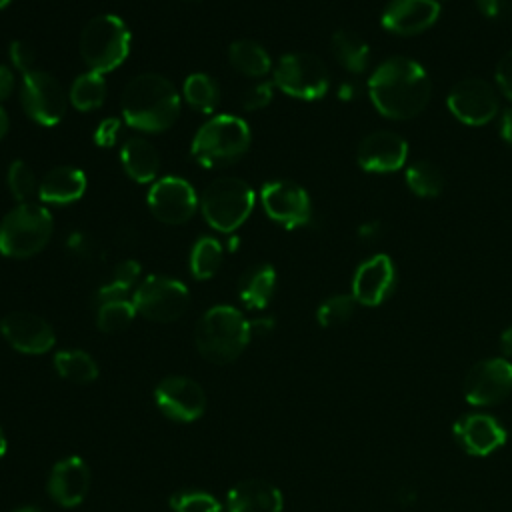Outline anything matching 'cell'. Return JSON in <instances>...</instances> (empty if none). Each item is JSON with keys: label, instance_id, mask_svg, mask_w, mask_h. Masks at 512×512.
<instances>
[{"label": "cell", "instance_id": "obj_1", "mask_svg": "<svg viewBox=\"0 0 512 512\" xmlns=\"http://www.w3.org/2000/svg\"><path fill=\"white\" fill-rule=\"evenodd\" d=\"M368 94L382 116L408 120L426 108L432 94V82L416 60L392 56L368 78Z\"/></svg>", "mask_w": 512, "mask_h": 512}, {"label": "cell", "instance_id": "obj_2", "mask_svg": "<svg viewBox=\"0 0 512 512\" xmlns=\"http://www.w3.org/2000/svg\"><path fill=\"white\" fill-rule=\"evenodd\" d=\"M180 106V94L174 84L156 72L134 76L120 96L122 118L140 132L172 128L180 116Z\"/></svg>", "mask_w": 512, "mask_h": 512}, {"label": "cell", "instance_id": "obj_3", "mask_svg": "<svg viewBox=\"0 0 512 512\" xmlns=\"http://www.w3.org/2000/svg\"><path fill=\"white\" fill-rule=\"evenodd\" d=\"M250 338V322L240 310L226 304L208 308L196 326V348L212 364L234 362Z\"/></svg>", "mask_w": 512, "mask_h": 512}, {"label": "cell", "instance_id": "obj_4", "mask_svg": "<svg viewBox=\"0 0 512 512\" xmlns=\"http://www.w3.org/2000/svg\"><path fill=\"white\" fill-rule=\"evenodd\" d=\"M250 146V126L232 114L206 120L190 142L192 158L204 168L228 166L240 160Z\"/></svg>", "mask_w": 512, "mask_h": 512}, {"label": "cell", "instance_id": "obj_5", "mask_svg": "<svg viewBox=\"0 0 512 512\" xmlns=\"http://www.w3.org/2000/svg\"><path fill=\"white\" fill-rule=\"evenodd\" d=\"M52 230L54 220L48 208L36 202H22L0 222V254L8 258H30L46 248Z\"/></svg>", "mask_w": 512, "mask_h": 512}, {"label": "cell", "instance_id": "obj_6", "mask_svg": "<svg viewBox=\"0 0 512 512\" xmlns=\"http://www.w3.org/2000/svg\"><path fill=\"white\" fill-rule=\"evenodd\" d=\"M78 48L88 70L98 74L112 72L130 54V30L114 14L94 16L82 28Z\"/></svg>", "mask_w": 512, "mask_h": 512}, {"label": "cell", "instance_id": "obj_7", "mask_svg": "<svg viewBox=\"0 0 512 512\" xmlns=\"http://www.w3.org/2000/svg\"><path fill=\"white\" fill-rule=\"evenodd\" d=\"M254 200V190L242 178L222 176L204 188L200 210L210 228L228 234L248 220Z\"/></svg>", "mask_w": 512, "mask_h": 512}, {"label": "cell", "instance_id": "obj_8", "mask_svg": "<svg viewBox=\"0 0 512 512\" xmlns=\"http://www.w3.org/2000/svg\"><path fill=\"white\" fill-rule=\"evenodd\" d=\"M274 86L298 100H318L330 88L326 64L308 52L284 54L274 70Z\"/></svg>", "mask_w": 512, "mask_h": 512}, {"label": "cell", "instance_id": "obj_9", "mask_svg": "<svg viewBox=\"0 0 512 512\" xmlns=\"http://www.w3.org/2000/svg\"><path fill=\"white\" fill-rule=\"evenodd\" d=\"M132 302L136 312L148 320L174 322L186 312L190 294L176 278L148 276L136 286Z\"/></svg>", "mask_w": 512, "mask_h": 512}, {"label": "cell", "instance_id": "obj_10", "mask_svg": "<svg viewBox=\"0 0 512 512\" xmlns=\"http://www.w3.org/2000/svg\"><path fill=\"white\" fill-rule=\"evenodd\" d=\"M20 102L30 120L50 128L64 118L68 96L62 84L50 72L34 68L22 74Z\"/></svg>", "mask_w": 512, "mask_h": 512}, {"label": "cell", "instance_id": "obj_11", "mask_svg": "<svg viewBox=\"0 0 512 512\" xmlns=\"http://www.w3.org/2000/svg\"><path fill=\"white\" fill-rule=\"evenodd\" d=\"M146 202L156 220L172 226L188 222L200 204L192 184L180 176H164L154 180Z\"/></svg>", "mask_w": 512, "mask_h": 512}, {"label": "cell", "instance_id": "obj_12", "mask_svg": "<svg viewBox=\"0 0 512 512\" xmlns=\"http://www.w3.org/2000/svg\"><path fill=\"white\" fill-rule=\"evenodd\" d=\"M446 104L452 116L468 126H484L494 120L500 110L496 90L482 78H464L456 82Z\"/></svg>", "mask_w": 512, "mask_h": 512}, {"label": "cell", "instance_id": "obj_13", "mask_svg": "<svg viewBox=\"0 0 512 512\" xmlns=\"http://www.w3.org/2000/svg\"><path fill=\"white\" fill-rule=\"evenodd\" d=\"M512 392V364L506 358L476 362L464 378V396L474 406H494Z\"/></svg>", "mask_w": 512, "mask_h": 512}, {"label": "cell", "instance_id": "obj_14", "mask_svg": "<svg viewBox=\"0 0 512 512\" xmlns=\"http://www.w3.org/2000/svg\"><path fill=\"white\" fill-rule=\"evenodd\" d=\"M260 202L264 212L284 228L304 226L312 216V204L308 192L296 182L274 180L260 190Z\"/></svg>", "mask_w": 512, "mask_h": 512}, {"label": "cell", "instance_id": "obj_15", "mask_svg": "<svg viewBox=\"0 0 512 512\" xmlns=\"http://www.w3.org/2000/svg\"><path fill=\"white\" fill-rule=\"evenodd\" d=\"M156 404L164 416L176 422H194L204 414L206 394L198 382L188 376H168L154 392Z\"/></svg>", "mask_w": 512, "mask_h": 512}, {"label": "cell", "instance_id": "obj_16", "mask_svg": "<svg viewBox=\"0 0 512 512\" xmlns=\"http://www.w3.org/2000/svg\"><path fill=\"white\" fill-rule=\"evenodd\" d=\"M0 332L14 350L24 354H44L56 342L52 326L42 316L22 310L6 314L0 320Z\"/></svg>", "mask_w": 512, "mask_h": 512}, {"label": "cell", "instance_id": "obj_17", "mask_svg": "<svg viewBox=\"0 0 512 512\" xmlns=\"http://www.w3.org/2000/svg\"><path fill=\"white\" fill-rule=\"evenodd\" d=\"M408 142L390 130H378L362 138L356 160L362 170L374 174L396 172L406 164Z\"/></svg>", "mask_w": 512, "mask_h": 512}, {"label": "cell", "instance_id": "obj_18", "mask_svg": "<svg viewBox=\"0 0 512 512\" xmlns=\"http://www.w3.org/2000/svg\"><path fill=\"white\" fill-rule=\"evenodd\" d=\"M396 286V268L388 254H374L364 260L352 278V296L362 306L382 304Z\"/></svg>", "mask_w": 512, "mask_h": 512}, {"label": "cell", "instance_id": "obj_19", "mask_svg": "<svg viewBox=\"0 0 512 512\" xmlns=\"http://www.w3.org/2000/svg\"><path fill=\"white\" fill-rule=\"evenodd\" d=\"M438 18V0H390L382 12L380 24L392 34L414 36L432 28Z\"/></svg>", "mask_w": 512, "mask_h": 512}, {"label": "cell", "instance_id": "obj_20", "mask_svg": "<svg viewBox=\"0 0 512 512\" xmlns=\"http://www.w3.org/2000/svg\"><path fill=\"white\" fill-rule=\"evenodd\" d=\"M458 446L472 456H488L506 442V430L490 414H464L452 426Z\"/></svg>", "mask_w": 512, "mask_h": 512}, {"label": "cell", "instance_id": "obj_21", "mask_svg": "<svg viewBox=\"0 0 512 512\" xmlns=\"http://www.w3.org/2000/svg\"><path fill=\"white\" fill-rule=\"evenodd\" d=\"M90 488V468L80 456H68L54 464L48 478V494L60 506H76Z\"/></svg>", "mask_w": 512, "mask_h": 512}, {"label": "cell", "instance_id": "obj_22", "mask_svg": "<svg viewBox=\"0 0 512 512\" xmlns=\"http://www.w3.org/2000/svg\"><path fill=\"white\" fill-rule=\"evenodd\" d=\"M282 492L268 480H244L228 492V512H282Z\"/></svg>", "mask_w": 512, "mask_h": 512}, {"label": "cell", "instance_id": "obj_23", "mask_svg": "<svg viewBox=\"0 0 512 512\" xmlns=\"http://www.w3.org/2000/svg\"><path fill=\"white\" fill-rule=\"evenodd\" d=\"M86 192V174L76 166H56L38 184V198L46 204H72Z\"/></svg>", "mask_w": 512, "mask_h": 512}, {"label": "cell", "instance_id": "obj_24", "mask_svg": "<svg viewBox=\"0 0 512 512\" xmlns=\"http://www.w3.org/2000/svg\"><path fill=\"white\" fill-rule=\"evenodd\" d=\"M120 162L124 172L140 184L152 182L160 170V154L156 146L142 136L124 140L120 148Z\"/></svg>", "mask_w": 512, "mask_h": 512}, {"label": "cell", "instance_id": "obj_25", "mask_svg": "<svg viewBox=\"0 0 512 512\" xmlns=\"http://www.w3.org/2000/svg\"><path fill=\"white\" fill-rule=\"evenodd\" d=\"M276 288V270L270 264H256L248 268L238 282V296L250 310H262L272 300Z\"/></svg>", "mask_w": 512, "mask_h": 512}, {"label": "cell", "instance_id": "obj_26", "mask_svg": "<svg viewBox=\"0 0 512 512\" xmlns=\"http://www.w3.org/2000/svg\"><path fill=\"white\" fill-rule=\"evenodd\" d=\"M230 64L248 78H262L272 70L268 50L254 40H236L228 46Z\"/></svg>", "mask_w": 512, "mask_h": 512}, {"label": "cell", "instance_id": "obj_27", "mask_svg": "<svg viewBox=\"0 0 512 512\" xmlns=\"http://www.w3.org/2000/svg\"><path fill=\"white\" fill-rule=\"evenodd\" d=\"M330 50L334 58L352 74H362L370 62V46L350 30H338L332 34Z\"/></svg>", "mask_w": 512, "mask_h": 512}, {"label": "cell", "instance_id": "obj_28", "mask_svg": "<svg viewBox=\"0 0 512 512\" xmlns=\"http://www.w3.org/2000/svg\"><path fill=\"white\" fill-rule=\"evenodd\" d=\"M104 98H106L104 74H98L92 70L76 76L68 92L70 104L80 112L98 110L104 104Z\"/></svg>", "mask_w": 512, "mask_h": 512}, {"label": "cell", "instance_id": "obj_29", "mask_svg": "<svg viewBox=\"0 0 512 512\" xmlns=\"http://www.w3.org/2000/svg\"><path fill=\"white\" fill-rule=\"evenodd\" d=\"M184 100L190 108H194L196 112H204L210 114L216 110L218 102H220V90H218V82L204 72H194L184 80Z\"/></svg>", "mask_w": 512, "mask_h": 512}, {"label": "cell", "instance_id": "obj_30", "mask_svg": "<svg viewBox=\"0 0 512 512\" xmlns=\"http://www.w3.org/2000/svg\"><path fill=\"white\" fill-rule=\"evenodd\" d=\"M56 372L76 384H88L96 380L98 366L94 358L84 350H60L54 356Z\"/></svg>", "mask_w": 512, "mask_h": 512}, {"label": "cell", "instance_id": "obj_31", "mask_svg": "<svg viewBox=\"0 0 512 512\" xmlns=\"http://www.w3.org/2000/svg\"><path fill=\"white\" fill-rule=\"evenodd\" d=\"M406 184L416 196L434 198L444 190V176L432 162L418 160L406 168Z\"/></svg>", "mask_w": 512, "mask_h": 512}, {"label": "cell", "instance_id": "obj_32", "mask_svg": "<svg viewBox=\"0 0 512 512\" xmlns=\"http://www.w3.org/2000/svg\"><path fill=\"white\" fill-rule=\"evenodd\" d=\"M222 264V244L212 238L204 236L196 240L190 252V272L196 280L212 278Z\"/></svg>", "mask_w": 512, "mask_h": 512}, {"label": "cell", "instance_id": "obj_33", "mask_svg": "<svg viewBox=\"0 0 512 512\" xmlns=\"http://www.w3.org/2000/svg\"><path fill=\"white\" fill-rule=\"evenodd\" d=\"M136 308L134 302L124 298V300H112V302H104L98 306L96 312V324L102 332L114 334L120 332L124 328H128L136 316Z\"/></svg>", "mask_w": 512, "mask_h": 512}, {"label": "cell", "instance_id": "obj_34", "mask_svg": "<svg viewBox=\"0 0 512 512\" xmlns=\"http://www.w3.org/2000/svg\"><path fill=\"white\" fill-rule=\"evenodd\" d=\"M356 304L358 302L354 300L352 294H334V296L326 298L318 306V310H316L318 324L324 326V328H332V326L344 324L354 314Z\"/></svg>", "mask_w": 512, "mask_h": 512}, {"label": "cell", "instance_id": "obj_35", "mask_svg": "<svg viewBox=\"0 0 512 512\" xmlns=\"http://www.w3.org/2000/svg\"><path fill=\"white\" fill-rule=\"evenodd\" d=\"M6 182H8V188H10L12 196L18 200V204L30 202V198L34 194H38L36 174L32 172V168L24 160H14L8 166Z\"/></svg>", "mask_w": 512, "mask_h": 512}, {"label": "cell", "instance_id": "obj_36", "mask_svg": "<svg viewBox=\"0 0 512 512\" xmlns=\"http://www.w3.org/2000/svg\"><path fill=\"white\" fill-rule=\"evenodd\" d=\"M170 506L174 512H220V502L200 490H186L178 492L170 498Z\"/></svg>", "mask_w": 512, "mask_h": 512}, {"label": "cell", "instance_id": "obj_37", "mask_svg": "<svg viewBox=\"0 0 512 512\" xmlns=\"http://www.w3.org/2000/svg\"><path fill=\"white\" fill-rule=\"evenodd\" d=\"M272 98H274V82H258L242 96V106L246 110H260V108H266L272 102Z\"/></svg>", "mask_w": 512, "mask_h": 512}, {"label": "cell", "instance_id": "obj_38", "mask_svg": "<svg viewBox=\"0 0 512 512\" xmlns=\"http://www.w3.org/2000/svg\"><path fill=\"white\" fill-rule=\"evenodd\" d=\"M12 66L18 68L22 74L34 70V60H36V52L34 48L26 42V40H14L8 48Z\"/></svg>", "mask_w": 512, "mask_h": 512}, {"label": "cell", "instance_id": "obj_39", "mask_svg": "<svg viewBox=\"0 0 512 512\" xmlns=\"http://www.w3.org/2000/svg\"><path fill=\"white\" fill-rule=\"evenodd\" d=\"M120 130H122L120 118H114V116L104 118V120L96 126V130H94V142H96V146H100V148H110V146H114L116 140H118Z\"/></svg>", "mask_w": 512, "mask_h": 512}, {"label": "cell", "instance_id": "obj_40", "mask_svg": "<svg viewBox=\"0 0 512 512\" xmlns=\"http://www.w3.org/2000/svg\"><path fill=\"white\" fill-rule=\"evenodd\" d=\"M496 84L502 94L512 102V50L506 52L496 64Z\"/></svg>", "mask_w": 512, "mask_h": 512}, {"label": "cell", "instance_id": "obj_41", "mask_svg": "<svg viewBox=\"0 0 512 512\" xmlns=\"http://www.w3.org/2000/svg\"><path fill=\"white\" fill-rule=\"evenodd\" d=\"M138 276H140V264L136 260H124L114 268L112 282L130 290L134 286V282L138 280Z\"/></svg>", "mask_w": 512, "mask_h": 512}, {"label": "cell", "instance_id": "obj_42", "mask_svg": "<svg viewBox=\"0 0 512 512\" xmlns=\"http://www.w3.org/2000/svg\"><path fill=\"white\" fill-rule=\"evenodd\" d=\"M128 288H124V286H120V284H116V282H108V284H104V286H100L98 288V292H96V304L100 306V304H104V302H112V300H124L126 296H128Z\"/></svg>", "mask_w": 512, "mask_h": 512}, {"label": "cell", "instance_id": "obj_43", "mask_svg": "<svg viewBox=\"0 0 512 512\" xmlns=\"http://www.w3.org/2000/svg\"><path fill=\"white\" fill-rule=\"evenodd\" d=\"M474 2L480 14H484L486 18H498L506 10V0H474Z\"/></svg>", "mask_w": 512, "mask_h": 512}, {"label": "cell", "instance_id": "obj_44", "mask_svg": "<svg viewBox=\"0 0 512 512\" xmlns=\"http://www.w3.org/2000/svg\"><path fill=\"white\" fill-rule=\"evenodd\" d=\"M90 246H92V242H90V238H88L84 232H74V234L68 236V248H70V252H74V254L88 256L90 250H92Z\"/></svg>", "mask_w": 512, "mask_h": 512}, {"label": "cell", "instance_id": "obj_45", "mask_svg": "<svg viewBox=\"0 0 512 512\" xmlns=\"http://www.w3.org/2000/svg\"><path fill=\"white\" fill-rule=\"evenodd\" d=\"M14 86H16V80H14L12 70L8 66L0 64V102L6 100L14 92Z\"/></svg>", "mask_w": 512, "mask_h": 512}, {"label": "cell", "instance_id": "obj_46", "mask_svg": "<svg viewBox=\"0 0 512 512\" xmlns=\"http://www.w3.org/2000/svg\"><path fill=\"white\" fill-rule=\"evenodd\" d=\"M498 130H500L502 140L512 146V106L508 110H504V114L500 118V124H498Z\"/></svg>", "mask_w": 512, "mask_h": 512}, {"label": "cell", "instance_id": "obj_47", "mask_svg": "<svg viewBox=\"0 0 512 512\" xmlns=\"http://www.w3.org/2000/svg\"><path fill=\"white\" fill-rule=\"evenodd\" d=\"M274 328V320L272 318H256L250 320V334L252 336H266L270 334Z\"/></svg>", "mask_w": 512, "mask_h": 512}, {"label": "cell", "instance_id": "obj_48", "mask_svg": "<svg viewBox=\"0 0 512 512\" xmlns=\"http://www.w3.org/2000/svg\"><path fill=\"white\" fill-rule=\"evenodd\" d=\"M378 234H380V224H378V222H366V224H362L360 230H358V236H360L362 240H374Z\"/></svg>", "mask_w": 512, "mask_h": 512}, {"label": "cell", "instance_id": "obj_49", "mask_svg": "<svg viewBox=\"0 0 512 512\" xmlns=\"http://www.w3.org/2000/svg\"><path fill=\"white\" fill-rule=\"evenodd\" d=\"M500 348H502V352H504L506 356H512V326L502 332V336H500Z\"/></svg>", "mask_w": 512, "mask_h": 512}, {"label": "cell", "instance_id": "obj_50", "mask_svg": "<svg viewBox=\"0 0 512 512\" xmlns=\"http://www.w3.org/2000/svg\"><path fill=\"white\" fill-rule=\"evenodd\" d=\"M338 96L342 100H352L356 96V84L352 82H344L340 88H338Z\"/></svg>", "mask_w": 512, "mask_h": 512}, {"label": "cell", "instance_id": "obj_51", "mask_svg": "<svg viewBox=\"0 0 512 512\" xmlns=\"http://www.w3.org/2000/svg\"><path fill=\"white\" fill-rule=\"evenodd\" d=\"M8 126H10L8 114H6V110H4V108H2V104H0V140L6 136V132H8Z\"/></svg>", "mask_w": 512, "mask_h": 512}, {"label": "cell", "instance_id": "obj_52", "mask_svg": "<svg viewBox=\"0 0 512 512\" xmlns=\"http://www.w3.org/2000/svg\"><path fill=\"white\" fill-rule=\"evenodd\" d=\"M6 454V438H4V432L0 428V458Z\"/></svg>", "mask_w": 512, "mask_h": 512}, {"label": "cell", "instance_id": "obj_53", "mask_svg": "<svg viewBox=\"0 0 512 512\" xmlns=\"http://www.w3.org/2000/svg\"><path fill=\"white\" fill-rule=\"evenodd\" d=\"M16 512H42V510H38V508H34V506H24V508H20V510H16Z\"/></svg>", "mask_w": 512, "mask_h": 512}, {"label": "cell", "instance_id": "obj_54", "mask_svg": "<svg viewBox=\"0 0 512 512\" xmlns=\"http://www.w3.org/2000/svg\"><path fill=\"white\" fill-rule=\"evenodd\" d=\"M8 4H10V0H0V10H2V8H6Z\"/></svg>", "mask_w": 512, "mask_h": 512}]
</instances>
